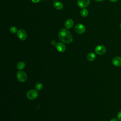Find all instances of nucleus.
<instances>
[{"instance_id": "1", "label": "nucleus", "mask_w": 121, "mask_h": 121, "mask_svg": "<svg viewBox=\"0 0 121 121\" xmlns=\"http://www.w3.org/2000/svg\"><path fill=\"white\" fill-rule=\"evenodd\" d=\"M60 40L66 43H71L73 41V37L70 32L66 28L61 29L58 35Z\"/></svg>"}, {"instance_id": "2", "label": "nucleus", "mask_w": 121, "mask_h": 121, "mask_svg": "<svg viewBox=\"0 0 121 121\" xmlns=\"http://www.w3.org/2000/svg\"><path fill=\"white\" fill-rule=\"evenodd\" d=\"M17 77L18 80L21 82H24L27 79L26 74L25 71L21 70H19L17 71Z\"/></svg>"}, {"instance_id": "3", "label": "nucleus", "mask_w": 121, "mask_h": 121, "mask_svg": "<svg viewBox=\"0 0 121 121\" xmlns=\"http://www.w3.org/2000/svg\"><path fill=\"white\" fill-rule=\"evenodd\" d=\"M38 95L37 90L32 89L29 90L26 94V96L30 100H34L36 99Z\"/></svg>"}, {"instance_id": "4", "label": "nucleus", "mask_w": 121, "mask_h": 121, "mask_svg": "<svg viewBox=\"0 0 121 121\" xmlns=\"http://www.w3.org/2000/svg\"><path fill=\"white\" fill-rule=\"evenodd\" d=\"M95 50L97 54L99 55H103L105 53L106 49L104 46L103 45H99L95 48Z\"/></svg>"}, {"instance_id": "5", "label": "nucleus", "mask_w": 121, "mask_h": 121, "mask_svg": "<svg viewBox=\"0 0 121 121\" xmlns=\"http://www.w3.org/2000/svg\"><path fill=\"white\" fill-rule=\"evenodd\" d=\"M18 38L22 41L25 40L27 37V34L26 31L23 29H20L17 32Z\"/></svg>"}, {"instance_id": "6", "label": "nucleus", "mask_w": 121, "mask_h": 121, "mask_svg": "<svg viewBox=\"0 0 121 121\" xmlns=\"http://www.w3.org/2000/svg\"><path fill=\"white\" fill-rule=\"evenodd\" d=\"M75 31L79 34H83L85 31V27L84 26L81 24H78L75 26Z\"/></svg>"}, {"instance_id": "7", "label": "nucleus", "mask_w": 121, "mask_h": 121, "mask_svg": "<svg viewBox=\"0 0 121 121\" xmlns=\"http://www.w3.org/2000/svg\"><path fill=\"white\" fill-rule=\"evenodd\" d=\"M90 3V0H78V5L81 8H84L88 6Z\"/></svg>"}, {"instance_id": "8", "label": "nucleus", "mask_w": 121, "mask_h": 121, "mask_svg": "<svg viewBox=\"0 0 121 121\" xmlns=\"http://www.w3.org/2000/svg\"><path fill=\"white\" fill-rule=\"evenodd\" d=\"M112 63L116 67L121 66V57L117 56L114 57L112 60Z\"/></svg>"}, {"instance_id": "9", "label": "nucleus", "mask_w": 121, "mask_h": 121, "mask_svg": "<svg viewBox=\"0 0 121 121\" xmlns=\"http://www.w3.org/2000/svg\"><path fill=\"white\" fill-rule=\"evenodd\" d=\"M56 48L57 51L60 52H64L66 50V46L62 43L59 42L56 45Z\"/></svg>"}, {"instance_id": "10", "label": "nucleus", "mask_w": 121, "mask_h": 121, "mask_svg": "<svg viewBox=\"0 0 121 121\" xmlns=\"http://www.w3.org/2000/svg\"><path fill=\"white\" fill-rule=\"evenodd\" d=\"M74 25V21L71 19H67L65 23V26L67 29H70L73 27Z\"/></svg>"}, {"instance_id": "11", "label": "nucleus", "mask_w": 121, "mask_h": 121, "mask_svg": "<svg viewBox=\"0 0 121 121\" xmlns=\"http://www.w3.org/2000/svg\"><path fill=\"white\" fill-rule=\"evenodd\" d=\"M53 6L54 7L58 10L61 9H62L63 8V4L61 2H60V1H55L53 2Z\"/></svg>"}, {"instance_id": "12", "label": "nucleus", "mask_w": 121, "mask_h": 121, "mask_svg": "<svg viewBox=\"0 0 121 121\" xmlns=\"http://www.w3.org/2000/svg\"><path fill=\"white\" fill-rule=\"evenodd\" d=\"M95 58V55L94 52H89L86 56V59L88 61H93Z\"/></svg>"}, {"instance_id": "13", "label": "nucleus", "mask_w": 121, "mask_h": 121, "mask_svg": "<svg viewBox=\"0 0 121 121\" xmlns=\"http://www.w3.org/2000/svg\"><path fill=\"white\" fill-rule=\"evenodd\" d=\"M25 63L23 61H19L17 63V69L18 70H22L24 69L25 67Z\"/></svg>"}, {"instance_id": "14", "label": "nucleus", "mask_w": 121, "mask_h": 121, "mask_svg": "<svg viewBox=\"0 0 121 121\" xmlns=\"http://www.w3.org/2000/svg\"><path fill=\"white\" fill-rule=\"evenodd\" d=\"M80 15L83 17H86L88 15V10L85 8H83L80 10Z\"/></svg>"}, {"instance_id": "15", "label": "nucleus", "mask_w": 121, "mask_h": 121, "mask_svg": "<svg viewBox=\"0 0 121 121\" xmlns=\"http://www.w3.org/2000/svg\"><path fill=\"white\" fill-rule=\"evenodd\" d=\"M43 84L41 82H38V83H36L35 85V88L36 90H38V91L41 90L43 88Z\"/></svg>"}, {"instance_id": "16", "label": "nucleus", "mask_w": 121, "mask_h": 121, "mask_svg": "<svg viewBox=\"0 0 121 121\" xmlns=\"http://www.w3.org/2000/svg\"><path fill=\"white\" fill-rule=\"evenodd\" d=\"M17 28L16 26H12L11 27H10V32L13 34H15L16 33H17Z\"/></svg>"}, {"instance_id": "17", "label": "nucleus", "mask_w": 121, "mask_h": 121, "mask_svg": "<svg viewBox=\"0 0 121 121\" xmlns=\"http://www.w3.org/2000/svg\"><path fill=\"white\" fill-rule=\"evenodd\" d=\"M117 117L118 120H119L120 121H121V111H120L118 112L117 115Z\"/></svg>"}, {"instance_id": "18", "label": "nucleus", "mask_w": 121, "mask_h": 121, "mask_svg": "<svg viewBox=\"0 0 121 121\" xmlns=\"http://www.w3.org/2000/svg\"><path fill=\"white\" fill-rule=\"evenodd\" d=\"M51 43L52 45H56V44H57V43H56V41H55V40H52Z\"/></svg>"}, {"instance_id": "19", "label": "nucleus", "mask_w": 121, "mask_h": 121, "mask_svg": "<svg viewBox=\"0 0 121 121\" xmlns=\"http://www.w3.org/2000/svg\"><path fill=\"white\" fill-rule=\"evenodd\" d=\"M110 121H118V120L117 119H116V118H113L112 119L110 120Z\"/></svg>"}, {"instance_id": "20", "label": "nucleus", "mask_w": 121, "mask_h": 121, "mask_svg": "<svg viewBox=\"0 0 121 121\" xmlns=\"http://www.w3.org/2000/svg\"><path fill=\"white\" fill-rule=\"evenodd\" d=\"M40 0H32V1L34 3H37Z\"/></svg>"}, {"instance_id": "21", "label": "nucleus", "mask_w": 121, "mask_h": 121, "mask_svg": "<svg viewBox=\"0 0 121 121\" xmlns=\"http://www.w3.org/2000/svg\"><path fill=\"white\" fill-rule=\"evenodd\" d=\"M111 2H116L118 1V0H109Z\"/></svg>"}, {"instance_id": "22", "label": "nucleus", "mask_w": 121, "mask_h": 121, "mask_svg": "<svg viewBox=\"0 0 121 121\" xmlns=\"http://www.w3.org/2000/svg\"><path fill=\"white\" fill-rule=\"evenodd\" d=\"M96 0V1H103V0Z\"/></svg>"}, {"instance_id": "23", "label": "nucleus", "mask_w": 121, "mask_h": 121, "mask_svg": "<svg viewBox=\"0 0 121 121\" xmlns=\"http://www.w3.org/2000/svg\"><path fill=\"white\" fill-rule=\"evenodd\" d=\"M120 28H121V23L120 24Z\"/></svg>"}, {"instance_id": "24", "label": "nucleus", "mask_w": 121, "mask_h": 121, "mask_svg": "<svg viewBox=\"0 0 121 121\" xmlns=\"http://www.w3.org/2000/svg\"></svg>"}]
</instances>
